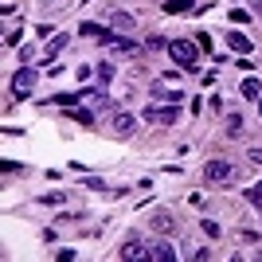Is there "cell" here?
<instances>
[{
	"instance_id": "obj_1",
	"label": "cell",
	"mask_w": 262,
	"mask_h": 262,
	"mask_svg": "<svg viewBox=\"0 0 262 262\" xmlns=\"http://www.w3.org/2000/svg\"><path fill=\"white\" fill-rule=\"evenodd\" d=\"M168 55H172V59L184 67V71H196V63H200L196 43H188V39H172V43H168Z\"/></svg>"
},
{
	"instance_id": "obj_2",
	"label": "cell",
	"mask_w": 262,
	"mask_h": 262,
	"mask_svg": "<svg viewBox=\"0 0 262 262\" xmlns=\"http://www.w3.org/2000/svg\"><path fill=\"white\" fill-rule=\"evenodd\" d=\"M235 180V164L231 161H208L204 164V184H227Z\"/></svg>"
},
{
	"instance_id": "obj_3",
	"label": "cell",
	"mask_w": 262,
	"mask_h": 262,
	"mask_svg": "<svg viewBox=\"0 0 262 262\" xmlns=\"http://www.w3.org/2000/svg\"><path fill=\"white\" fill-rule=\"evenodd\" d=\"M35 82H39V75H35L32 67L24 63L20 71L12 75V94H16V98H28V94H32V90H35Z\"/></svg>"
},
{
	"instance_id": "obj_4",
	"label": "cell",
	"mask_w": 262,
	"mask_h": 262,
	"mask_svg": "<svg viewBox=\"0 0 262 262\" xmlns=\"http://www.w3.org/2000/svg\"><path fill=\"white\" fill-rule=\"evenodd\" d=\"M118 258H125V262H133V258H149V243H141V239H125V243H121V251H118Z\"/></svg>"
},
{
	"instance_id": "obj_5",
	"label": "cell",
	"mask_w": 262,
	"mask_h": 262,
	"mask_svg": "<svg viewBox=\"0 0 262 262\" xmlns=\"http://www.w3.org/2000/svg\"><path fill=\"white\" fill-rule=\"evenodd\" d=\"M141 118H145V121H157V125H172L180 114H176V106H172V110H168V106H149Z\"/></svg>"
},
{
	"instance_id": "obj_6",
	"label": "cell",
	"mask_w": 262,
	"mask_h": 262,
	"mask_svg": "<svg viewBox=\"0 0 262 262\" xmlns=\"http://www.w3.org/2000/svg\"><path fill=\"white\" fill-rule=\"evenodd\" d=\"M133 129H137V118H133L129 110H114V133H118V137H129Z\"/></svg>"
},
{
	"instance_id": "obj_7",
	"label": "cell",
	"mask_w": 262,
	"mask_h": 262,
	"mask_svg": "<svg viewBox=\"0 0 262 262\" xmlns=\"http://www.w3.org/2000/svg\"><path fill=\"white\" fill-rule=\"evenodd\" d=\"M75 8V0H39V12H43V20H51V16H63V12Z\"/></svg>"
},
{
	"instance_id": "obj_8",
	"label": "cell",
	"mask_w": 262,
	"mask_h": 262,
	"mask_svg": "<svg viewBox=\"0 0 262 262\" xmlns=\"http://www.w3.org/2000/svg\"><path fill=\"white\" fill-rule=\"evenodd\" d=\"M110 28H114V32H125V35H129L133 28H137V20H133L129 12H110Z\"/></svg>"
},
{
	"instance_id": "obj_9",
	"label": "cell",
	"mask_w": 262,
	"mask_h": 262,
	"mask_svg": "<svg viewBox=\"0 0 262 262\" xmlns=\"http://www.w3.org/2000/svg\"><path fill=\"white\" fill-rule=\"evenodd\" d=\"M149 223H153V231H157V235H168V231H176V215H168V211H157V215L149 219Z\"/></svg>"
},
{
	"instance_id": "obj_10",
	"label": "cell",
	"mask_w": 262,
	"mask_h": 262,
	"mask_svg": "<svg viewBox=\"0 0 262 262\" xmlns=\"http://www.w3.org/2000/svg\"><path fill=\"white\" fill-rule=\"evenodd\" d=\"M153 98L157 102H184V90H168V86H164V82H157V86H153Z\"/></svg>"
},
{
	"instance_id": "obj_11",
	"label": "cell",
	"mask_w": 262,
	"mask_h": 262,
	"mask_svg": "<svg viewBox=\"0 0 262 262\" xmlns=\"http://www.w3.org/2000/svg\"><path fill=\"white\" fill-rule=\"evenodd\" d=\"M149 258H157V262H172L176 251L168 247V243H149Z\"/></svg>"
},
{
	"instance_id": "obj_12",
	"label": "cell",
	"mask_w": 262,
	"mask_h": 262,
	"mask_svg": "<svg viewBox=\"0 0 262 262\" xmlns=\"http://www.w3.org/2000/svg\"><path fill=\"white\" fill-rule=\"evenodd\" d=\"M71 43V35L67 32H59V35H51V43H47V59H55V55H63V47Z\"/></svg>"
},
{
	"instance_id": "obj_13",
	"label": "cell",
	"mask_w": 262,
	"mask_h": 262,
	"mask_svg": "<svg viewBox=\"0 0 262 262\" xmlns=\"http://www.w3.org/2000/svg\"><path fill=\"white\" fill-rule=\"evenodd\" d=\"M227 47L247 55V51H251V39H247V35H239V32H231V35H227Z\"/></svg>"
},
{
	"instance_id": "obj_14",
	"label": "cell",
	"mask_w": 262,
	"mask_h": 262,
	"mask_svg": "<svg viewBox=\"0 0 262 262\" xmlns=\"http://www.w3.org/2000/svg\"><path fill=\"white\" fill-rule=\"evenodd\" d=\"M243 98H251V102H258V98H262V86L254 82V78H247V82H243Z\"/></svg>"
},
{
	"instance_id": "obj_15",
	"label": "cell",
	"mask_w": 262,
	"mask_h": 262,
	"mask_svg": "<svg viewBox=\"0 0 262 262\" xmlns=\"http://www.w3.org/2000/svg\"><path fill=\"white\" fill-rule=\"evenodd\" d=\"M71 121H78V125H94V110H75V114H67Z\"/></svg>"
},
{
	"instance_id": "obj_16",
	"label": "cell",
	"mask_w": 262,
	"mask_h": 262,
	"mask_svg": "<svg viewBox=\"0 0 262 262\" xmlns=\"http://www.w3.org/2000/svg\"><path fill=\"white\" fill-rule=\"evenodd\" d=\"M192 0H164V12H188Z\"/></svg>"
},
{
	"instance_id": "obj_17",
	"label": "cell",
	"mask_w": 262,
	"mask_h": 262,
	"mask_svg": "<svg viewBox=\"0 0 262 262\" xmlns=\"http://www.w3.org/2000/svg\"><path fill=\"white\" fill-rule=\"evenodd\" d=\"M247 200L262 208V180H258V184H251V188H247Z\"/></svg>"
},
{
	"instance_id": "obj_18",
	"label": "cell",
	"mask_w": 262,
	"mask_h": 262,
	"mask_svg": "<svg viewBox=\"0 0 262 262\" xmlns=\"http://www.w3.org/2000/svg\"><path fill=\"white\" fill-rule=\"evenodd\" d=\"M227 133H231V137L243 133V118H239V114H231V118H227Z\"/></svg>"
},
{
	"instance_id": "obj_19",
	"label": "cell",
	"mask_w": 262,
	"mask_h": 262,
	"mask_svg": "<svg viewBox=\"0 0 262 262\" xmlns=\"http://www.w3.org/2000/svg\"><path fill=\"white\" fill-rule=\"evenodd\" d=\"M98 78L110 82V78H114V63H98Z\"/></svg>"
},
{
	"instance_id": "obj_20",
	"label": "cell",
	"mask_w": 262,
	"mask_h": 262,
	"mask_svg": "<svg viewBox=\"0 0 262 262\" xmlns=\"http://www.w3.org/2000/svg\"><path fill=\"white\" fill-rule=\"evenodd\" d=\"M258 114H262V98H258Z\"/></svg>"
}]
</instances>
